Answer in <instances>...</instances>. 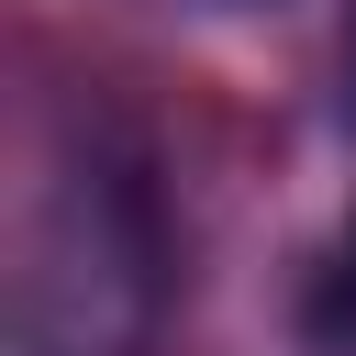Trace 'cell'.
<instances>
[{
    "mask_svg": "<svg viewBox=\"0 0 356 356\" xmlns=\"http://www.w3.org/2000/svg\"><path fill=\"white\" fill-rule=\"evenodd\" d=\"M345 111H356V22H345Z\"/></svg>",
    "mask_w": 356,
    "mask_h": 356,
    "instance_id": "6da1fadb",
    "label": "cell"
}]
</instances>
